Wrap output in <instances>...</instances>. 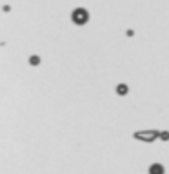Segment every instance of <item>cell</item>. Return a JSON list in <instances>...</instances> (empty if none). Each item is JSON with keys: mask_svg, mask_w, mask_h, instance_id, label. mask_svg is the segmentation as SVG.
Returning <instances> with one entry per match:
<instances>
[{"mask_svg": "<svg viewBox=\"0 0 169 174\" xmlns=\"http://www.w3.org/2000/svg\"><path fill=\"white\" fill-rule=\"evenodd\" d=\"M149 174H164V167L160 163H155L149 167Z\"/></svg>", "mask_w": 169, "mask_h": 174, "instance_id": "cell-2", "label": "cell"}, {"mask_svg": "<svg viewBox=\"0 0 169 174\" xmlns=\"http://www.w3.org/2000/svg\"><path fill=\"white\" fill-rule=\"evenodd\" d=\"M87 11L86 9H76V11H73V20L76 22V24H86L87 22Z\"/></svg>", "mask_w": 169, "mask_h": 174, "instance_id": "cell-1", "label": "cell"}, {"mask_svg": "<svg viewBox=\"0 0 169 174\" xmlns=\"http://www.w3.org/2000/svg\"><path fill=\"white\" fill-rule=\"evenodd\" d=\"M117 93H118V94H126V93H127V85H126V84H120V85L117 87Z\"/></svg>", "mask_w": 169, "mask_h": 174, "instance_id": "cell-3", "label": "cell"}, {"mask_svg": "<svg viewBox=\"0 0 169 174\" xmlns=\"http://www.w3.org/2000/svg\"><path fill=\"white\" fill-rule=\"evenodd\" d=\"M31 64H35V65H36V64H38V56H33V58H31Z\"/></svg>", "mask_w": 169, "mask_h": 174, "instance_id": "cell-4", "label": "cell"}]
</instances>
